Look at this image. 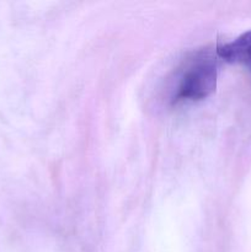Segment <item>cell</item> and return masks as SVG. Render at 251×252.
<instances>
[{"instance_id": "obj_2", "label": "cell", "mask_w": 251, "mask_h": 252, "mask_svg": "<svg viewBox=\"0 0 251 252\" xmlns=\"http://www.w3.org/2000/svg\"><path fill=\"white\" fill-rule=\"evenodd\" d=\"M217 56L229 63H238L251 73V30L228 43L217 46Z\"/></svg>"}, {"instance_id": "obj_1", "label": "cell", "mask_w": 251, "mask_h": 252, "mask_svg": "<svg viewBox=\"0 0 251 252\" xmlns=\"http://www.w3.org/2000/svg\"><path fill=\"white\" fill-rule=\"evenodd\" d=\"M217 52L201 49L184 62L177 73L172 91V103L196 102L216 91L218 80Z\"/></svg>"}]
</instances>
